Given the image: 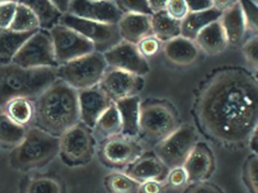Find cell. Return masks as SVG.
<instances>
[{
  "mask_svg": "<svg viewBox=\"0 0 258 193\" xmlns=\"http://www.w3.org/2000/svg\"><path fill=\"white\" fill-rule=\"evenodd\" d=\"M258 83L242 69L216 72L199 93V125L213 140L228 145L247 141L257 128Z\"/></svg>",
  "mask_w": 258,
  "mask_h": 193,
  "instance_id": "cell-1",
  "label": "cell"
},
{
  "mask_svg": "<svg viewBox=\"0 0 258 193\" xmlns=\"http://www.w3.org/2000/svg\"><path fill=\"white\" fill-rule=\"evenodd\" d=\"M34 101L33 126L60 137L80 122L78 90L61 80L55 81Z\"/></svg>",
  "mask_w": 258,
  "mask_h": 193,
  "instance_id": "cell-2",
  "label": "cell"
},
{
  "mask_svg": "<svg viewBox=\"0 0 258 193\" xmlns=\"http://www.w3.org/2000/svg\"><path fill=\"white\" fill-rule=\"evenodd\" d=\"M58 79L57 68L26 69L13 63L0 65V110L13 98L35 101Z\"/></svg>",
  "mask_w": 258,
  "mask_h": 193,
  "instance_id": "cell-3",
  "label": "cell"
},
{
  "mask_svg": "<svg viewBox=\"0 0 258 193\" xmlns=\"http://www.w3.org/2000/svg\"><path fill=\"white\" fill-rule=\"evenodd\" d=\"M59 154V137L40 128L27 129L23 140L13 148L10 156L12 167L29 171L49 164Z\"/></svg>",
  "mask_w": 258,
  "mask_h": 193,
  "instance_id": "cell-4",
  "label": "cell"
},
{
  "mask_svg": "<svg viewBox=\"0 0 258 193\" xmlns=\"http://www.w3.org/2000/svg\"><path fill=\"white\" fill-rule=\"evenodd\" d=\"M107 68L102 53L94 51L58 66L57 74L58 79L79 91L99 85Z\"/></svg>",
  "mask_w": 258,
  "mask_h": 193,
  "instance_id": "cell-5",
  "label": "cell"
},
{
  "mask_svg": "<svg viewBox=\"0 0 258 193\" xmlns=\"http://www.w3.org/2000/svg\"><path fill=\"white\" fill-rule=\"evenodd\" d=\"M174 110L163 103L141 105L140 133L145 138L158 145L179 128Z\"/></svg>",
  "mask_w": 258,
  "mask_h": 193,
  "instance_id": "cell-6",
  "label": "cell"
},
{
  "mask_svg": "<svg viewBox=\"0 0 258 193\" xmlns=\"http://www.w3.org/2000/svg\"><path fill=\"white\" fill-rule=\"evenodd\" d=\"M92 131L79 122L59 137V154L64 164L77 167L90 162L95 150Z\"/></svg>",
  "mask_w": 258,
  "mask_h": 193,
  "instance_id": "cell-7",
  "label": "cell"
},
{
  "mask_svg": "<svg viewBox=\"0 0 258 193\" xmlns=\"http://www.w3.org/2000/svg\"><path fill=\"white\" fill-rule=\"evenodd\" d=\"M198 143V134L190 125L179 126L173 134L158 143L155 155L167 169L182 167L190 152Z\"/></svg>",
  "mask_w": 258,
  "mask_h": 193,
  "instance_id": "cell-8",
  "label": "cell"
},
{
  "mask_svg": "<svg viewBox=\"0 0 258 193\" xmlns=\"http://www.w3.org/2000/svg\"><path fill=\"white\" fill-rule=\"evenodd\" d=\"M12 63L26 69L58 68L49 31L39 30L22 45Z\"/></svg>",
  "mask_w": 258,
  "mask_h": 193,
  "instance_id": "cell-9",
  "label": "cell"
},
{
  "mask_svg": "<svg viewBox=\"0 0 258 193\" xmlns=\"http://www.w3.org/2000/svg\"><path fill=\"white\" fill-rule=\"evenodd\" d=\"M60 24L78 32L93 44L95 50L104 53L121 41L117 25L101 24L67 14Z\"/></svg>",
  "mask_w": 258,
  "mask_h": 193,
  "instance_id": "cell-10",
  "label": "cell"
},
{
  "mask_svg": "<svg viewBox=\"0 0 258 193\" xmlns=\"http://www.w3.org/2000/svg\"><path fill=\"white\" fill-rule=\"evenodd\" d=\"M49 32L58 66L96 51L88 39L62 24L55 26Z\"/></svg>",
  "mask_w": 258,
  "mask_h": 193,
  "instance_id": "cell-11",
  "label": "cell"
},
{
  "mask_svg": "<svg viewBox=\"0 0 258 193\" xmlns=\"http://www.w3.org/2000/svg\"><path fill=\"white\" fill-rule=\"evenodd\" d=\"M107 65L143 78L150 71L147 59L145 58L136 45L121 40L117 45L102 53Z\"/></svg>",
  "mask_w": 258,
  "mask_h": 193,
  "instance_id": "cell-12",
  "label": "cell"
},
{
  "mask_svg": "<svg viewBox=\"0 0 258 193\" xmlns=\"http://www.w3.org/2000/svg\"><path fill=\"white\" fill-rule=\"evenodd\" d=\"M144 149L135 138L117 135L104 141L101 156L108 165L126 167L143 156Z\"/></svg>",
  "mask_w": 258,
  "mask_h": 193,
  "instance_id": "cell-13",
  "label": "cell"
},
{
  "mask_svg": "<svg viewBox=\"0 0 258 193\" xmlns=\"http://www.w3.org/2000/svg\"><path fill=\"white\" fill-rule=\"evenodd\" d=\"M143 85L144 81L142 77L114 69L105 72L99 84V88L113 104L136 96Z\"/></svg>",
  "mask_w": 258,
  "mask_h": 193,
  "instance_id": "cell-14",
  "label": "cell"
},
{
  "mask_svg": "<svg viewBox=\"0 0 258 193\" xmlns=\"http://www.w3.org/2000/svg\"><path fill=\"white\" fill-rule=\"evenodd\" d=\"M69 14L83 19L111 25H117L124 15L115 1L90 0L71 1Z\"/></svg>",
  "mask_w": 258,
  "mask_h": 193,
  "instance_id": "cell-15",
  "label": "cell"
},
{
  "mask_svg": "<svg viewBox=\"0 0 258 193\" xmlns=\"http://www.w3.org/2000/svg\"><path fill=\"white\" fill-rule=\"evenodd\" d=\"M78 92L80 122L93 131L99 118L113 103L99 85Z\"/></svg>",
  "mask_w": 258,
  "mask_h": 193,
  "instance_id": "cell-16",
  "label": "cell"
},
{
  "mask_svg": "<svg viewBox=\"0 0 258 193\" xmlns=\"http://www.w3.org/2000/svg\"><path fill=\"white\" fill-rule=\"evenodd\" d=\"M214 156L206 143L198 142L184 162L182 167L187 176V181L196 183L204 182L214 170Z\"/></svg>",
  "mask_w": 258,
  "mask_h": 193,
  "instance_id": "cell-17",
  "label": "cell"
},
{
  "mask_svg": "<svg viewBox=\"0 0 258 193\" xmlns=\"http://www.w3.org/2000/svg\"><path fill=\"white\" fill-rule=\"evenodd\" d=\"M228 45H239L247 33V26L240 1L235 3L222 14L220 19Z\"/></svg>",
  "mask_w": 258,
  "mask_h": 193,
  "instance_id": "cell-18",
  "label": "cell"
},
{
  "mask_svg": "<svg viewBox=\"0 0 258 193\" xmlns=\"http://www.w3.org/2000/svg\"><path fill=\"white\" fill-rule=\"evenodd\" d=\"M117 26L121 40L136 45L152 34L150 15L124 14Z\"/></svg>",
  "mask_w": 258,
  "mask_h": 193,
  "instance_id": "cell-19",
  "label": "cell"
},
{
  "mask_svg": "<svg viewBox=\"0 0 258 193\" xmlns=\"http://www.w3.org/2000/svg\"><path fill=\"white\" fill-rule=\"evenodd\" d=\"M166 58L178 66H188L199 58V49L194 41L179 36L162 46Z\"/></svg>",
  "mask_w": 258,
  "mask_h": 193,
  "instance_id": "cell-20",
  "label": "cell"
},
{
  "mask_svg": "<svg viewBox=\"0 0 258 193\" xmlns=\"http://www.w3.org/2000/svg\"><path fill=\"white\" fill-rule=\"evenodd\" d=\"M121 121V134L131 138H135L140 134V109L141 100L137 95L125 98L114 103Z\"/></svg>",
  "mask_w": 258,
  "mask_h": 193,
  "instance_id": "cell-21",
  "label": "cell"
},
{
  "mask_svg": "<svg viewBox=\"0 0 258 193\" xmlns=\"http://www.w3.org/2000/svg\"><path fill=\"white\" fill-rule=\"evenodd\" d=\"M199 49L208 55H217L223 52L228 45L220 20L211 23L201 30L194 40Z\"/></svg>",
  "mask_w": 258,
  "mask_h": 193,
  "instance_id": "cell-22",
  "label": "cell"
},
{
  "mask_svg": "<svg viewBox=\"0 0 258 193\" xmlns=\"http://www.w3.org/2000/svg\"><path fill=\"white\" fill-rule=\"evenodd\" d=\"M167 169L156 155H143L129 165L126 174L139 182L159 181L167 173Z\"/></svg>",
  "mask_w": 258,
  "mask_h": 193,
  "instance_id": "cell-23",
  "label": "cell"
},
{
  "mask_svg": "<svg viewBox=\"0 0 258 193\" xmlns=\"http://www.w3.org/2000/svg\"><path fill=\"white\" fill-rule=\"evenodd\" d=\"M1 111L4 112L16 125L22 128H28L34 125L35 101L22 96L13 98L4 106Z\"/></svg>",
  "mask_w": 258,
  "mask_h": 193,
  "instance_id": "cell-24",
  "label": "cell"
},
{
  "mask_svg": "<svg viewBox=\"0 0 258 193\" xmlns=\"http://www.w3.org/2000/svg\"><path fill=\"white\" fill-rule=\"evenodd\" d=\"M223 12L213 7L208 10L199 12H188L181 21V36L194 41L201 30L211 23L219 21Z\"/></svg>",
  "mask_w": 258,
  "mask_h": 193,
  "instance_id": "cell-25",
  "label": "cell"
},
{
  "mask_svg": "<svg viewBox=\"0 0 258 193\" xmlns=\"http://www.w3.org/2000/svg\"><path fill=\"white\" fill-rule=\"evenodd\" d=\"M34 33H18L0 29V65L10 64L25 42Z\"/></svg>",
  "mask_w": 258,
  "mask_h": 193,
  "instance_id": "cell-26",
  "label": "cell"
},
{
  "mask_svg": "<svg viewBox=\"0 0 258 193\" xmlns=\"http://www.w3.org/2000/svg\"><path fill=\"white\" fill-rule=\"evenodd\" d=\"M152 34L161 42H168L181 36V21L173 19L166 10L157 12L151 16Z\"/></svg>",
  "mask_w": 258,
  "mask_h": 193,
  "instance_id": "cell-27",
  "label": "cell"
},
{
  "mask_svg": "<svg viewBox=\"0 0 258 193\" xmlns=\"http://www.w3.org/2000/svg\"><path fill=\"white\" fill-rule=\"evenodd\" d=\"M37 16L40 30L49 31L61 22L63 15L56 9L52 1L36 0L23 1Z\"/></svg>",
  "mask_w": 258,
  "mask_h": 193,
  "instance_id": "cell-28",
  "label": "cell"
},
{
  "mask_svg": "<svg viewBox=\"0 0 258 193\" xmlns=\"http://www.w3.org/2000/svg\"><path fill=\"white\" fill-rule=\"evenodd\" d=\"M99 137L107 140L121 134V121L115 104H112L102 115L94 129Z\"/></svg>",
  "mask_w": 258,
  "mask_h": 193,
  "instance_id": "cell-29",
  "label": "cell"
},
{
  "mask_svg": "<svg viewBox=\"0 0 258 193\" xmlns=\"http://www.w3.org/2000/svg\"><path fill=\"white\" fill-rule=\"evenodd\" d=\"M10 30L18 33H34L40 30L38 20L32 9L23 1L18 2Z\"/></svg>",
  "mask_w": 258,
  "mask_h": 193,
  "instance_id": "cell-30",
  "label": "cell"
},
{
  "mask_svg": "<svg viewBox=\"0 0 258 193\" xmlns=\"http://www.w3.org/2000/svg\"><path fill=\"white\" fill-rule=\"evenodd\" d=\"M27 129L16 125L0 110V145L15 147L23 140Z\"/></svg>",
  "mask_w": 258,
  "mask_h": 193,
  "instance_id": "cell-31",
  "label": "cell"
},
{
  "mask_svg": "<svg viewBox=\"0 0 258 193\" xmlns=\"http://www.w3.org/2000/svg\"><path fill=\"white\" fill-rule=\"evenodd\" d=\"M105 185L111 193H137L140 188V182L127 174L113 173L105 179Z\"/></svg>",
  "mask_w": 258,
  "mask_h": 193,
  "instance_id": "cell-32",
  "label": "cell"
},
{
  "mask_svg": "<svg viewBox=\"0 0 258 193\" xmlns=\"http://www.w3.org/2000/svg\"><path fill=\"white\" fill-rule=\"evenodd\" d=\"M22 193H64L59 181L51 176H41L30 179Z\"/></svg>",
  "mask_w": 258,
  "mask_h": 193,
  "instance_id": "cell-33",
  "label": "cell"
},
{
  "mask_svg": "<svg viewBox=\"0 0 258 193\" xmlns=\"http://www.w3.org/2000/svg\"><path fill=\"white\" fill-rule=\"evenodd\" d=\"M245 19L247 31L252 35H257L258 8L257 2L240 1Z\"/></svg>",
  "mask_w": 258,
  "mask_h": 193,
  "instance_id": "cell-34",
  "label": "cell"
},
{
  "mask_svg": "<svg viewBox=\"0 0 258 193\" xmlns=\"http://www.w3.org/2000/svg\"><path fill=\"white\" fill-rule=\"evenodd\" d=\"M257 155H250L244 164L243 176L244 182L250 192L256 193V171H257Z\"/></svg>",
  "mask_w": 258,
  "mask_h": 193,
  "instance_id": "cell-35",
  "label": "cell"
},
{
  "mask_svg": "<svg viewBox=\"0 0 258 193\" xmlns=\"http://www.w3.org/2000/svg\"><path fill=\"white\" fill-rule=\"evenodd\" d=\"M140 54L146 59L154 57L161 51L162 48V42L153 34L149 35L143 38L137 45Z\"/></svg>",
  "mask_w": 258,
  "mask_h": 193,
  "instance_id": "cell-36",
  "label": "cell"
},
{
  "mask_svg": "<svg viewBox=\"0 0 258 193\" xmlns=\"http://www.w3.org/2000/svg\"><path fill=\"white\" fill-rule=\"evenodd\" d=\"M115 3L123 14H139V15H150V16L152 15L148 1L136 0V1H115Z\"/></svg>",
  "mask_w": 258,
  "mask_h": 193,
  "instance_id": "cell-37",
  "label": "cell"
},
{
  "mask_svg": "<svg viewBox=\"0 0 258 193\" xmlns=\"http://www.w3.org/2000/svg\"><path fill=\"white\" fill-rule=\"evenodd\" d=\"M18 2H0V29L8 30L10 28L17 8Z\"/></svg>",
  "mask_w": 258,
  "mask_h": 193,
  "instance_id": "cell-38",
  "label": "cell"
},
{
  "mask_svg": "<svg viewBox=\"0 0 258 193\" xmlns=\"http://www.w3.org/2000/svg\"><path fill=\"white\" fill-rule=\"evenodd\" d=\"M257 35H253L249 38L242 46L243 54L245 57L247 63L253 70H257Z\"/></svg>",
  "mask_w": 258,
  "mask_h": 193,
  "instance_id": "cell-39",
  "label": "cell"
},
{
  "mask_svg": "<svg viewBox=\"0 0 258 193\" xmlns=\"http://www.w3.org/2000/svg\"><path fill=\"white\" fill-rule=\"evenodd\" d=\"M166 12L173 19L182 21L187 16L189 11L186 1L171 0L167 1Z\"/></svg>",
  "mask_w": 258,
  "mask_h": 193,
  "instance_id": "cell-40",
  "label": "cell"
},
{
  "mask_svg": "<svg viewBox=\"0 0 258 193\" xmlns=\"http://www.w3.org/2000/svg\"><path fill=\"white\" fill-rule=\"evenodd\" d=\"M184 193H223L217 185L208 182L192 183Z\"/></svg>",
  "mask_w": 258,
  "mask_h": 193,
  "instance_id": "cell-41",
  "label": "cell"
},
{
  "mask_svg": "<svg viewBox=\"0 0 258 193\" xmlns=\"http://www.w3.org/2000/svg\"><path fill=\"white\" fill-rule=\"evenodd\" d=\"M169 181L170 183L175 186L181 185L187 181L186 173L183 167H179L172 169L170 173H169Z\"/></svg>",
  "mask_w": 258,
  "mask_h": 193,
  "instance_id": "cell-42",
  "label": "cell"
},
{
  "mask_svg": "<svg viewBox=\"0 0 258 193\" xmlns=\"http://www.w3.org/2000/svg\"><path fill=\"white\" fill-rule=\"evenodd\" d=\"M189 12H203L214 7V1L210 0H195L186 1Z\"/></svg>",
  "mask_w": 258,
  "mask_h": 193,
  "instance_id": "cell-43",
  "label": "cell"
},
{
  "mask_svg": "<svg viewBox=\"0 0 258 193\" xmlns=\"http://www.w3.org/2000/svg\"><path fill=\"white\" fill-rule=\"evenodd\" d=\"M161 185L158 181H148L143 182L140 188L143 190V193H160Z\"/></svg>",
  "mask_w": 258,
  "mask_h": 193,
  "instance_id": "cell-44",
  "label": "cell"
},
{
  "mask_svg": "<svg viewBox=\"0 0 258 193\" xmlns=\"http://www.w3.org/2000/svg\"><path fill=\"white\" fill-rule=\"evenodd\" d=\"M149 9L152 12V15L161 11L166 10L167 1H148Z\"/></svg>",
  "mask_w": 258,
  "mask_h": 193,
  "instance_id": "cell-45",
  "label": "cell"
},
{
  "mask_svg": "<svg viewBox=\"0 0 258 193\" xmlns=\"http://www.w3.org/2000/svg\"><path fill=\"white\" fill-rule=\"evenodd\" d=\"M54 6L56 9L62 14L63 15L69 14V9H70L71 1H52Z\"/></svg>",
  "mask_w": 258,
  "mask_h": 193,
  "instance_id": "cell-46",
  "label": "cell"
},
{
  "mask_svg": "<svg viewBox=\"0 0 258 193\" xmlns=\"http://www.w3.org/2000/svg\"><path fill=\"white\" fill-rule=\"evenodd\" d=\"M249 147L250 150L253 152L254 155H256V151H257V128L252 133L251 135L249 137L248 140Z\"/></svg>",
  "mask_w": 258,
  "mask_h": 193,
  "instance_id": "cell-47",
  "label": "cell"
}]
</instances>
